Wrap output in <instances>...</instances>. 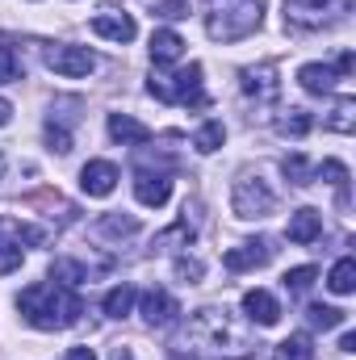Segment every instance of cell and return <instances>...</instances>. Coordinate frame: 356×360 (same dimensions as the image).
<instances>
[{"label":"cell","mask_w":356,"mask_h":360,"mask_svg":"<svg viewBox=\"0 0 356 360\" xmlns=\"http://www.w3.org/2000/svg\"><path fill=\"white\" fill-rule=\"evenodd\" d=\"M314 276H319V269L302 264V269H289V272H285V281H281V285H285L289 293H306V289L314 285Z\"/></svg>","instance_id":"29"},{"label":"cell","mask_w":356,"mask_h":360,"mask_svg":"<svg viewBox=\"0 0 356 360\" xmlns=\"http://www.w3.org/2000/svg\"><path fill=\"white\" fill-rule=\"evenodd\" d=\"M17 306H21L25 323L38 327V331H63V327H76L80 314H84L80 293H76V289H63V285H55V281H38V285L21 289Z\"/></svg>","instance_id":"2"},{"label":"cell","mask_w":356,"mask_h":360,"mask_svg":"<svg viewBox=\"0 0 356 360\" xmlns=\"http://www.w3.org/2000/svg\"><path fill=\"white\" fill-rule=\"evenodd\" d=\"M17 72H21L17 51H13V46H0V84H13V80H17Z\"/></svg>","instance_id":"32"},{"label":"cell","mask_w":356,"mask_h":360,"mask_svg":"<svg viewBox=\"0 0 356 360\" xmlns=\"http://www.w3.org/2000/svg\"><path fill=\"white\" fill-rule=\"evenodd\" d=\"M51 281L63 285V289H80L89 281V272H84V264H76V260H55L51 264Z\"/></svg>","instance_id":"25"},{"label":"cell","mask_w":356,"mask_h":360,"mask_svg":"<svg viewBox=\"0 0 356 360\" xmlns=\"http://www.w3.org/2000/svg\"><path fill=\"white\" fill-rule=\"evenodd\" d=\"M231 210H235V218H243V222H256V218H268L272 210H276V193L268 188L265 176H239L235 180V188H231Z\"/></svg>","instance_id":"5"},{"label":"cell","mask_w":356,"mask_h":360,"mask_svg":"<svg viewBox=\"0 0 356 360\" xmlns=\"http://www.w3.org/2000/svg\"><path fill=\"white\" fill-rule=\"evenodd\" d=\"M222 143H227V130H222V122H205V126L193 134V147H197L201 155H214Z\"/></svg>","instance_id":"26"},{"label":"cell","mask_w":356,"mask_h":360,"mask_svg":"<svg viewBox=\"0 0 356 360\" xmlns=\"http://www.w3.org/2000/svg\"><path fill=\"white\" fill-rule=\"evenodd\" d=\"M189 248L193 243V226H189V218H180L172 231H164V235H155V248H164V252H172V248Z\"/></svg>","instance_id":"27"},{"label":"cell","mask_w":356,"mask_h":360,"mask_svg":"<svg viewBox=\"0 0 356 360\" xmlns=\"http://www.w3.org/2000/svg\"><path fill=\"white\" fill-rule=\"evenodd\" d=\"M310 126H314V117H310L306 109H285V117H276V130H281L285 139H306Z\"/></svg>","instance_id":"23"},{"label":"cell","mask_w":356,"mask_h":360,"mask_svg":"<svg viewBox=\"0 0 356 360\" xmlns=\"http://www.w3.org/2000/svg\"><path fill=\"white\" fill-rule=\"evenodd\" d=\"M134 197H139V205L160 210V205L172 197V176H168V172H139V176H134Z\"/></svg>","instance_id":"13"},{"label":"cell","mask_w":356,"mask_h":360,"mask_svg":"<svg viewBox=\"0 0 356 360\" xmlns=\"http://www.w3.org/2000/svg\"><path fill=\"white\" fill-rule=\"evenodd\" d=\"M285 235H289V243H314L319 235H323V214L319 210H310V205H302V210H293L289 214V226H285Z\"/></svg>","instance_id":"15"},{"label":"cell","mask_w":356,"mask_h":360,"mask_svg":"<svg viewBox=\"0 0 356 360\" xmlns=\"http://www.w3.org/2000/svg\"><path fill=\"white\" fill-rule=\"evenodd\" d=\"M172 352L184 360H248L256 352V335L227 306H201L180 323Z\"/></svg>","instance_id":"1"},{"label":"cell","mask_w":356,"mask_h":360,"mask_svg":"<svg viewBox=\"0 0 356 360\" xmlns=\"http://www.w3.org/2000/svg\"><path fill=\"white\" fill-rule=\"evenodd\" d=\"M272 360H314V348H310V335H306V331H298V335L281 340V344L272 348Z\"/></svg>","instance_id":"21"},{"label":"cell","mask_w":356,"mask_h":360,"mask_svg":"<svg viewBox=\"0 0 356 360\" xmlns=\"http://www.w3.org/2000/svg\"><path fill=\"white\" fill-rule=\"evenodd\" d=\"M243 310H248V319L256 327H276L281 323V306H276V297L268 289H248L243 293Z\"/></svg>","instance_id":"16"},{"label":"cell","mask_w":356,"mask_h":360,"mask_svg":"<svg viewBox=\"0 0 356 360\" xmlns=\"http://www.w3.org/2000/svg\"><path fill=\"white\" fill-rule=\"evenodd\" d=\"M46 68H51L55 76L80 80V76L96 72V55H92L89 46H51V51H46Z\"/></svg>","instance_id":"8"},{"label":"cell","mask_w":356,"mask_h":360,"mask_svg":"<svg viewBox=\"0 0 356 360\" xmlns=\"http://www.w3.org/2000/svg\"><path fill=\"white\" fill-rule=\"evenodd\" d=\"M46 143H51V151H59V155L72 151V134H68L63 126H55V122H46Z\"/></svg>","instance_id":"33"},{"label":"cell","mask_w":356,"mask_h":360,"mask_svg":"<svg viewBox=\"0 0 356 360\" xmlns=\"http://www.w3.org/2000/svg\"><path fill=\"white\" fill-rule=\"evenodd\" d=\"M272 256H276L272 239H252V243H239V248H231V252L222 256V264H227L231 272H248V269H265Z\"/></svg>","instance_id":"10"},{"label":"cell","mask_w":356,"mask_h":360,"mask_svg":"<svg viewBox=\"0 0 356 360\" xmlns=\"http://www.w3.org/2000/svg\"><path fill=\"white\" fill-rule=\"evenodd\" d=\"M265 0H210V13H205V34L214 42H239L248 34L260 30L265 21Z\"/></svg>","instance_id":"3"},{"label":"cell","mask_w":356,"mask_h":360,"mask_svg":"<svg viewBox=\"0 0 356 360\" xmlns=\"http://www.w3.org/2000/svg\"><path fill=\"white\" fill-rule=\"evenodd\" d=\"M101 231H105V235H134L139 222H134V218H117V214H109V218H101Z\"/></svg>","instance_id":"34"},{"label":"cell","mask_w":356,"mask_h":360,"mask_svg":"<svg viewBox=\"0 0 356 360\" xmlns=\"http://www.w3.org/2000/svg\"><path fill=\"white\" fill-rule=\"evenodd\" d=\"M92 34L96 38H109V42H134L139 25L130 13H96L92 17Z\"/></svg>","instance_id":"14"},{"label":"cell","mask_w":356,"mask_h":360,"mask_svg":"<svg viewBox=\"0 0 356 360\" xmlns=\"http://www.w3.org/2000/svg\"><path fill=\"white\" fill-rule=\"evenodd\" d=\"M340 352H356V335H352V331H348V335L340 340Z\"/></svg>","instance_id":"40"},{"label":"cell","mask_w":356,"mask_h":360,"mask_svg":"<svg viewBox=\"0 0 356 360\" xmlns=\"http://www.w3.org/2000/svg\"><path fill=\"white\" fill-rule=\"evenodd\" d=\"M155 17H164V21L189 17V0H160V4H155Z\"/></svg>","instance_id":"35"},{"label":"cell","mask_w":356,"mask_h":360,"mask_svg":"<svg viewBox=\"0 0 356 360\" xmlns=\"http://www.w3.org/2000/svg\"><path fill=\"white\" fill-rule=\"evenodd\" d=\"M348 8H352V0H285V25L323 30V25H336Z\"/></svg>","instance_id":"6"},{"label":"cell","mask_w":356,"mask_h":360,"mask_svg":"<svg viewBox=\"0 0 356 360\" xmlns=\"http://www.w3.org/2000/svg\"><path fill=\"white\" fill-rule=\"evenodd\" d=\"M243 92L252 96V101H260V105H268V101H276L281 96V80H276V63H260V68H248L243 76Z\"/></svg>","instance_id":"11"},{"label":"cell","mask_w":356,"mask_h":360,"mask_svg":"<svg viewBox=\"0 0 356 360\" xmlns=\"http://www.w3.org/2000/svg\"><path fill=\"white\" fill-rule=\"evenodd\" d=\"M109 360H134V352H130V348H113V356Z\"/></svg>","instance_id":"41"},{"label":"cell","mask_w":356,"mask_h":360,"mask_svg":"<svg viewBox=\"0 0 356 360\" xmlns=\"http://www.w3.org/2000/svg\"><path fill=\"white\" fill-rule=\"evenodd\" d=\"M180 55H184V38H180L177 30H155L151 34V59H155V68L177 63Z\"/></svg>","instance_id":"19"},{"label":"cell","mask_w":356,"mask_h":360,"mask_svg":"<svg viewBox=\"0 0 356 360\" xmlns=\"http://www.w3.org/2000/svg\"><path fill=\"white\" fill-rule=\"evenodd\" d=\"M327 130H336V134H352L356 130V101L352 96H340L336 101V109L327 113Z\"/></svg>","instance_id":"22"},{"label":"cell","mask_w":356,"mask_h":360,"mask_svg":"<svg viewBox=\"0 0 356 360\" xmlns=\"http://www.w3.org/2000/svg\"><path fill=\"white\" fill-rule=\"evenodd\" d=\"M319 176H327V184L340 188V201H348V168H344L340 160H327V164L319 168Z\"/></svg>","instance_id":"30"},{"label":"cell","mask_w":356,"mask_h":360,"mask_svg":"<svg viewBox=\"0 0 356 360\" xmlns=\"http://www.w3.org/2000/svg\"><path fill=\"white\" fill-rule=\"evenodd\" d=\"M281 168H285V176H289V184H298V188L314 180V168H310V164H306L302 155H289V160H285Z\"/></svg>","instance_id":"31"},{"label":"cell","mask_w":356,"mask_h":360,"mask_svg":"<svg viewBox=\"0 0 356 360\" xmlns=\"http://www.w3.org/2000/svg\"><path fill=\"white\" fill-rule=\"evenodd\" d=\"M306 319H310V327L331 331V327H340V323H344V310H336V306H310V310H306Z\"/></svg>","instance_id":"28"},{"label":"cell","mask_w":356,"mask_h":360,"mask_svg":"<svg viewBox=\"0 0 356 360\" xmlns=\"http://www.w3.org/2000/svg\"><path fill=\"white\" fill-rule=\"evenodd\" d=\"M177 276L180 281H197L201 276V264L197 260H177Z\"/></svg>","instance_id":"37"},{"label":"cell","mask_w":356,"mask_h":360,"mask_svg":"<svg viewBox=\"0 0 356 360\" xmlns=\"http://www.w3.org/2000/svg\"><path fill=\"white\" fill-rule=\"evenodd\" d=\"M336 68H327V63H306V68H298V84L310 92V96H323V92H336Z\"/></svg>","instance_id":"18"},{"label":"cell","mask_w":356,"mask_h":360,"mask_svg":"<svg viewBox=\"0 0 356 360\" xmlns=\"http://www.w3.org/2000/svg\"><path fill=\"white\" fill-rule=\"evenodd\" d=\"M38 239H42V231L17 226V222H4L0 218V276L21 269V260H25V248L21 243H38Z\"/></svg>","instance_id":"7"},{"label":"cell","mask_w":356,"mask_h":360,"mask_svg":"<svg viewBox=\"0 0 356 360\" xmlns=\"http://www.w3.org/2000/svg\"><path fill=\"white\" fill-rule=\"evenodd\" d=\"M147 92L155 101H164V105H189V109H205L210 105V96L201 89V63H189V68H180L172 76L155 72L147 80Z\"/></svg>","instance_id":"4"},{"label":"cell","mask_w":356,"mask_h":360,"mask_svg":"<svg viewBox=\"0 0 356 360\" xmlns=\"http://www.w3.org/2000/svg\"><path fill=\"white\" fill-rule=\"evenodd\" d=\"M8 122H13V105L0 96V126H8Z\"/></svg>","instance_id":"39"},{"label":"cell","mask_w":356,"mask_h":360,"mask_svg":"<svg viewBox=\"0 0 356 360\" xmlns=\"http://www.w3.org/2000/svg\"><path fill=\"white\" fill-rule=\"evenodd\" d=\"M109 139L122 147H143V143H151V130L130 113H109Z\"/></svg>","instance_id":"17"},{"label":"cell","mask_w":356,"mask_h":360,"mask_svg":"<svg viewBox=\"0 0 356 360\" xmlns=\"http://www.w3.org/2000/svg\"><path fill=\"white\" fill-rule=\"evenodd\" d=\"M139 314L147 327H168L180 314V306L168 289H147V293H139Z\"/></svg>","instance_id":"9"},{"label":"cell","mask_w":356,"mask_h":360,"mask_svg":"<svg viewBox=\"0 0 356 360\" xmlns=\"http://www.w3.org/2000/svg\"><path fill=\"white\" fill-rule=\"evenodd\" d=\"M63 360H96V352H92V348H68Z\"/></svg>","instance_id":"38"},{"label":"cell","mask_w":356,"mask_h":360,"mask_svg":"<svg viewBox=\"0 0 356 360\" xmlns=\"http://www.w3.org/2000/svg\"><path fill=\"white\" fill-rule=\"evenodd\" d=\"M327 289H331V293H352L356 289V260L352 256L336 260V269L327 272Z\"/></svg>","instance_id":"24"},{"label":"cell","mask_w":356,"mask_h":360,"mask_svg":"<svg viewBox=\"0 0 356 360\" xmlns=\"http://www.w3.org/2000/svg\"><path fill=\"white\" fill-rule=\"evenodd\" d=\"M117 180H122V172H117L109 160H89V164L80 168V188H84L89 197H109V193L117 188Z\"/></svg>","instance_id":"12"},{"label":"cell","mask_w":356,"mask_h":360,"mask_svg":"<svg viewBox=\"0 0 356 360\" xmlns=\"http://www.w3.org/2000/svg\"><path fill=\"white\" fill-rule=\"evenodd\" d=\"M134 302H139V289L122 281V285H113V289L105 293V302H101V306H105V314H109V319H126V314L134 310Z\"/></svg>","instance_id":"20"},{"label":"cell","mask_w":356,"mask_h":360,"mask_svg":"<svg viewBox=\"0 0 356 360\" xmlns=\"http://www.w3.org/2000/svg\"><path fill=\"white\" fill-rule=\"evenodd\" d=\"M352 68H356V55H352V51H344V55L336 59V76H340V80H348V76H352Z\"/></svg>","instance_id":"36"}]
</instances>
